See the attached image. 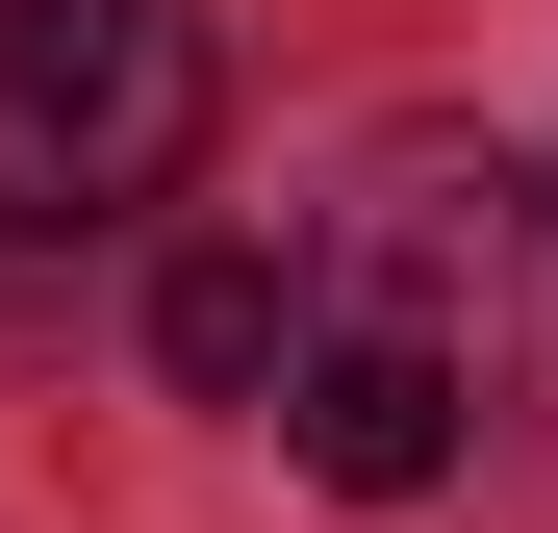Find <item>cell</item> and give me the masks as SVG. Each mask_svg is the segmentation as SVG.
<instances>
[{"label":"cell","mask_w":558,"mask_h":533,"mask_svg":"<svg viewBox=\"0 0 558 533\" xmlns=\"http://www.w3.org/2000/svg\"><path fill=\"white\" fill-rule=\"evenodd\" d=\"M279 432H305V483H355V508H432V483H457V432H483V355L305 305V355H279Z\"/></svg>","instance_id":"7a4b0ae2"},{"label":"cell","mask_w":558,"mask_h":533,"mask_svg":"<svg viewBox=\"0 0 558 533\" xmlns=\"http://www.w3.org/2000/svg\"><path fill=\"white\" fill-rule=\"evenodd\" d=\"M153 355H178L204 407H279V355H305V280H279V254H178V280H153Z\"/></svg>","instance_id":"3957f363"},{"label":"cell","mask_w":558,"mask_h":533,"mask_svg":"<svg viewBox=\"0 0 558 533\" xmlns=\"http://www.w3.org/2000/svg\"><path fill=\"white\" fill-rule=\"evenodd\" d=\"M229 128L204 0H0V229H128Z\"/></svg>","instance_id":"6da1fadb"}]
</instances>
